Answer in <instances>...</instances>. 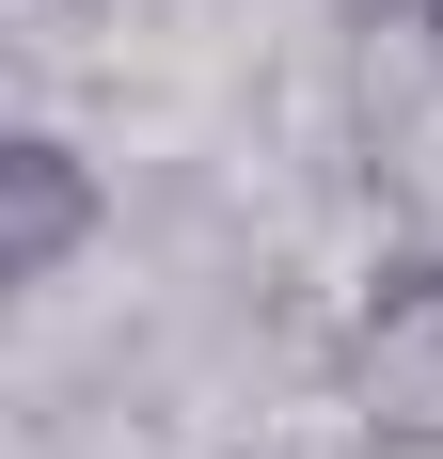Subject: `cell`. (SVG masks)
I'll return each mask as SVG.
<instances>
[{
    "mask_svg": "<svg viewBox=\"0 0 443 459\" xmlns=\"http://www.w3.org/2000/svg\"><path fill=\"white\" fill-rule=\"evenodd\" d=\"M333 412L364 459H443V238H396L333 317Z\"/></svg>",
    "mask_w": 443,
    "mask_h": 459,
    "instance_id": "1",
    "label": "cell"
},
{
    "mask_svg": "<svg viewBox=\"0 0 443 459\" xmlns=\"http://www.w3.org/2000/svg\"><path fill=\"white\" fill-rule=\"evenodd\" d=\"M95 222H111V190H95L80 143L64 127H0V285L48 301V285L95 254Z\"/></svg>",
    "mask_w": 443,
    "mask_h": 459,
    "instance_id": "2",
    "label": "cell"
},
{
    "mask_svg": "<svg viewBox=\"0 0 443 459\" xmlns=\"http://www.w3.org/2000/svg\"><path fill=\"white\" fill-rule=\"evenodd\" d=\"M349 16H364V32H428L443 0H349Z\"/></svg>",
    "mask_w": 443,
    "mask_h": 459,
    "instance_id": "3",
    "label": "cell"
},
{
    "mask_svg": "<svg viewBox=\"0 0 443 459\" xmlns=\"http://www.w3.org/2000/svg\"><path fill=\"white\" fill-rule=\"evenodd\" d=\"M428 48H443V16H428Z\"/></svg>",
    "mask_w": 443,
    "mask_h": 459,
    "instance_id": "4",
    "label": "cell"
}]
</instances>
